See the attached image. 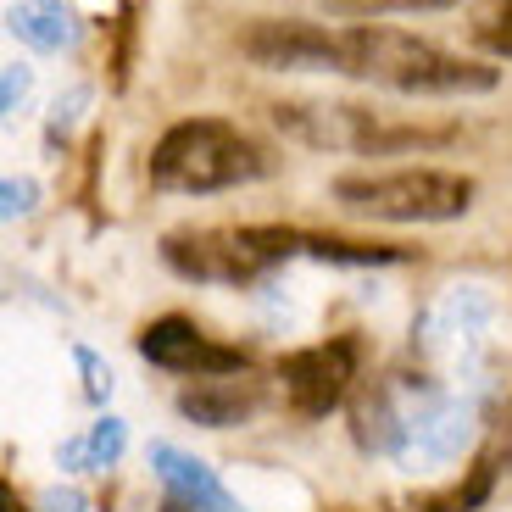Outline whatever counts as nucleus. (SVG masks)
Listing matches in <instances>:
<instances>
[{"label":"nucleus","mask_w":512,"mask_h":512,"mask_svg":"<svg viewBox=\"0 0 512 512\" xmlns=\"http://www.w3.org/2000/svg\"><path fill=\"white\" fill-rule=\"evenodd\" d=\"M334 73L379 84V90H396V95H485V90H496V67H479L468 56H451L435 39H418L407 28H384V23H340Z\"/></svg>","instance_id":"obj_1"},{"label":"nucleus","mask_w":512,"mask_h":512,"mask_svg":"<svg viewBox=\"0 0 512 512\" xmlns=\"http://www.w3.org/2000/svg\"><path fill=\"white\" fill-rule=\"evenodd\" d=\"M262 173H268V151L223 117H184L151 151V184L179 195L240 190V184H256Z\"/></svg>","instance_id":"obj_2"},{"label":"nucleus","mask_w":512,"mask_h":512,"mask_svg":"<svg viewBox=\"0 0 512 512\" xmlns=\"http://www.w3.org/2000/svg\"><path fill=\"white\" fill-rule=\"evenodd\" d=\"M290 256H307V234L279 223L251 229H179L162 240V262L190 284H262Z\"/></svg>","instance_id":"obj_3"},{"label":"nucleus","mask_w":512,"mask_h":512,"mask_svg":"<svg viewBox=\"0 0 512 512\" xmlns=\"http://www.w3.org/2000/svg\"><path fill=\"white\" fill-rule=\"evenodd\" d=\"M284 140L307 145V151H340V156H396L412 145H440L451 128H418V123H390L373 106L351 101H279L273 106Z\"/></svg>","instance_id":"obj_4"},{"label":"nucleus","mask_w":512,"mask_h":512,"mask_svg":"<svg viewBox=\"0 0 512 512\" xmlns=\"http://www.w3.org/2000/svg\"><path fill=\"white\" fill-rule=\"evenodd\" d=\"M334 201L379 223H451L474 206V179L446 167H396V173H351L334 179Z\"/></svg>","instance_id":"obj_5"},{"label":"nucleus","mask_w":512,"mask_h":512,"mask_svg":"<svg viewBox=\"0 0 512 512\" xmlns=\"http://www.w3.org/2000/svg\"><path fill=\"white\" fill-rule=\"evenodd\" d=\"M496 295L490 284H451L435 307L423 312V334L418 346L429 357L451 362L468 384H485L490 368V329H496Z\"/></svg>","instance_id":"obj_6"},{"label":"nucleus","mask_w":512,"mask_h":512,"mask_svg":"<svg viewBox=\"0 0 512 512\" xmlns=\"http://www.w3.org/2000/svg\"><path fill=\"white\" fill-rule=\"evenodd\" d=\"M479 435V396H435L429 407L418 412V423L407 429L396 451L401 474H435V468H451L462 451L474 446Z\"/></svg>","instance_id":"obj_7"},{"label":"nucleus","mask_w":512,"mask_h":512,"mask_svg":"<svg viewBox=\"0 0 512 512\" xmlns=\"http://www.w3.org/2000/svg\"><path fill=\"white\" fill-rule=\"evenodd\" d=\"M340 23H301V17H262L240 34V51L268 73H334Z\"/></svg>","instance_id":"obj_8"},{"label":"nucleus","mask_w":512,"mask_h":512,"mask_svg":"<svg viewBox=\"0 0 512 512\" xmlns=\"http://www.w3.org/2000/svg\"><path fill=\"white\" fill-rule=\"evenodd\" d=\"M351 379H357V346L351 340H329V346H307V351H290L279 362V384L290 407L301 418H323L346 401Z\"/></svg>","instance_id":"obj_9"},{"label":"nucleus","mask_w":512,"mask_h":512,"mask_svg":"<svg viewBox=\"0 0 512 512\" xmlns=\"http://www.w3.org/2000/svg\"><path fill=\"white\" fill-rule=\"evenodd\" d=\"M140 357L151 368L167 373H190V379H212V373H245V351L240 346H218L212 334H201L190 318L167 312V318L140 329Z\"/></svg>","instance_id":"obj_10"},{"label":"nucleus","mask_w":512,"mask_h":512,"mask_svg":"<svg viewBox=\"0 0 512 512\" xmlns=\"http://www.w3.org/2000/svg\"><path fill=\"white\" fill-rule=\"evenodd\" d=\"M256 407H262V384L245 373H212V379H195L179 390V412L201 429H234Z\"/></svg>","instance_id":"obj_11"},{"label":"nucleus","mask_w":512,"mask_h":512,"mask_svg":"<svg viewBox=\"0 0 512 512\" xmlns=\"http://www.w3.org/2000/svg\"><path fill=\"white\" fill-rule=\"evenodd\" d=\"M145 462H151L156 485L167 490V496L179 501H195V507H212V501H229V490H223V479L206 468L201 457H190V451H179L173 440H151V451H145Z\"/></svg>","instance_id":"obj_12"},{"label":"nucleus","mask_w":512,"mask_h":512,"mask_svg":"<svg viewBox=\"0 0 512 512\" xmlns=\"http://www.w3.org/2000/svg\"><path fill=\"white\" fill-rule=\"evenodd\" d=\"M6 28L23 45H34V51H73L78 45L73 0H17L12 12H6Z\"/></svg>","instance_id":"obj_13"},{"label":"nucleus","mask_w":512,"mask_h":512,"mask_svg":"<svg viewBox=\"0 0 512 512\" xmlns=\"http://www.w3.org/2000/svg\"><path fill=\"white\" fill-rule=\"evenodd\" d=\"M307 256L340 262V268H384V262H407L396 245H368V240H334V234H307Z\"/></svg>","instance_id":"obj_14"},{"label":"nucleus","mask_w":512,"mask_h":512,"mask_svg":"<svg viewBox=\"0 0 512 512\" xmlns=\"http://www.w3.org/2000/svg\"><path fill=\"white\" fill-rule=\"evenodd\" d=\"M128 451V423L123 418H95L90 429H84V457H90V474H106V468H117Z\"/></svg>","instance_id":"obj_15"},{"label":"nucleus","mask_w":512,"mask_h":512,"mask_svg":"<svg viewBox=\"0 0 512 512\" xmlns=\"http://www.w3.org/2000/svg\"><path fill=\"white\" fill-rule=\"evenodd\" d=\"M474 39L490 56L512 62V0H485V6H479L474 12Z\"/></svg>","instance_id":"obj_16"},{"label":"nucleus","mask_w":512,"mask_h":512,"mask_svg":"<svg viewBox=\"0 0 512 512\" xmlns=\"http://www.w3.org/2000/svg\"><path fill=\"white\" fill-rule=\"evenodd\" d=\"M340 17H390V12H440L451 0H323Z\"/></svg>","instance_id":"obj_17"},{"label":"nucleus","mask_w":512,"mask_h":512,"mask_svg":"<svg viewBox=\"0 0 512 512\" xmlns=\"http://www.w3.org/2000/svg\"><path fill=\"white\" fill-rule=\"evenodd\" d=\"M34 206H39V184L28 179V173H17V179H6V184H0V212H6V223L28 218Z\"/></svg>","instance_id":"obj_18"},{"label":"nucleus","mask_w":512,"mask_h":512,"mask_svg":"<svg viewBox=\"0 0 512 512\" xmlns=\"http://www.w3.org/2000/svg\"><path fill=\"white\" fill-rule=\"evenodd\" d=\"M73 362H78V368H84V396H90L95 407H101V401L112 396V368H106V362L95 357L90 346H73Z\"/></svg>","instance_id":"obj_19"},{"label":"nucleus","mask_w":512,"mask_h":512,"mask_svg":"<svg viewBox=\"0 0 512 512\" xmlns=\"http://www.w3.org/2000/svg\"><path fill=\"white\" fill-rule=\"evenodd\" d=\"M28 90H34V73H28L23 62H6V73H0V112L17 117L28 101Z\"/></svg>","instance_id":"obj_20"},{"label":"nucleus","mask_w":512,"mask_h":512,"mask_svg":"<svg viewBox=\"0 0 512 512\" xmlns=\"http://www.w3.org/2000/svg\"><path fill=\"white\" fill-rule=\"evenodd\" d=\"M90 106V90L78 84V90H67V95H56V106H51V134H67V128L78 123V112Z\"/></svg>","instance_id":"obj_21"},{"label":"nucleus","mask_w":512,"mask_h":512,"mask_svg":"<svg viewBox=\"0 0 512 512\" xmlns=\"http://www.w3.org/2000/svg\"><path fill=\"white\" fill-rule=\"evenodd\" d=\"M39 512H90V501H84L78 485H51L39 496Z\"/></svg>","instance_id":"obj_22"},{"label":"nucleus","mask_w":512,"mask_h":512,"mask_svg":"<svg viewBox=\"0 0 512 512\" xmlns=\"http://www.w3.org/2000/svg\"><path fill=\"white\" fill-rule=\"evenodd\" d=\"M56 462H62L67 474H90V457H84V435L62 440V446H56Z\"/></svg>","instance_id":"obj_23"}]
</instances>
